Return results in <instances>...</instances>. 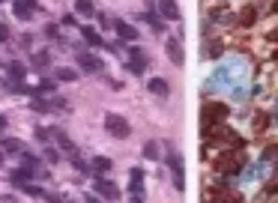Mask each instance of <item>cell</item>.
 I'll use <instances>...</instances> for the list:
<instances>
[{"mask_svg": "<svg viewBox=\"0 0 278 203\" xmlns=\"http://www.w3.org/2000/svg\"><path fill=\"white\" fill-rule=\"evenodd\" d=\"M3 126H6V120H3V117H0V132H3Z\"/></svg>", "mask_w": 278, "mask_h": 203, "instance_id": "cell-28", "label": "cell"}, {"mask_svg": "<svg viewBox=\"0 0 278 203\" xmlns=\"http://www.w3.org/2000/svg\"><path fill=\"white\" fill-rule=\"evenodd\" d=\"M9 75L18 81V78H24V75H27V66H24L21 60H12V63H9Z\"/></svg>", "mask_w": 278, "mask_h": 203, "instance_id": "cell-21", "label": "cell"}, {"mask_svg": "<svg viewBox=\"0 0 278 203\" xmlns=\"http://www.w3.org/2000/svg\"><path fill=\"white\" fill-rule=\"evenodd\" d=\"M168 60L177 63V66H183V45L177 39H168Z\"/></svg>", "mask_w": 278, "mask_h": 203, "instance_id": "cell-12", "label": "cell"}, {"mask_svg": "<svg viewBox=\"0 0 278 203\" xmlns=\"http://www.w3.org/2000/svg\"><path fill=\"white\" fill-rule=\"evenodd\" d=\"M39 173H33V170H24V168H18V170H12V182H18V185H24L27 179H36Z\"/></svg>", "mask_w": 278, "mask_h": 203, "instance_id": "cell-16", "label": "cell"}, {"mask_svg": "<svg viewBox=\"0 0 278 203\" xmlns=\"http://www.w3.org/2000/svg\"><path fill=\"white\" fill-rule=\"evenodd\" d=\"M3 149H6V153H15V156L27 153V149H24V143H21V140H15V137H6V140H3Z\"/></svg>", "mask_w": 278, "mask_h": 203, "instance_id": "cell-17", "label": "cell"}, {"mask_svg": "<svg viewBox=\"0 0 278 203\" xmlns=\"http://www.w3.org/2000/svg\"><path fill=\"white\" fill-rule=\"evenodd\" d=\"M144 21H147V24H153V33H162V30H165L162 18H158V15H153V12H147V15H144Z\"/></svg>", "mask_w": 278, "mask_h": 203, "instance_id": "cell-22", "label": "cell"}, {"mask_svg": "<svg viewBox=\"0 0 278 203\" xmlns=\"http://www.w3.org/2000/svg\"><path fill=\"white\" fill-rule=\"evenodd\" d=\"M147 90L155 93L158 99H168V96H171V87H168V81H165V78H150V81H147Z\"/></svg>", "mask_w": 278, "mask_h": 203, "instance_id": "cell-10", "label": "cell"}, {"mask_svg": "<svg viewBox=\"0 0 278 203\" xmlns=\"http://www.w3.org/2000/svg\"><path fill=\"white\" fill-rule=\"evenodd\" d=\"M105 129L117 137V140H123V137L132 135V126H129V120H126V117H120V114H105Z\"/></svg>", "mask_w": 278, "mask_h": 203, "instance_id": "cell-1", "label": "cell"}, {"mask_svg": "<svg viewBox=\"0 0 278 203\" xmlns=\"http://www.w3.org/2000/svg\"><path fill=\"white\" fill-rule=\"evenodd\" d=\"M81 36H84V42H87V45H93V48H102V45H105L102 33H96L93 27H81Z\"/></svg>", "mask_w": 278, "mask_h": 203, "instance_id": "cell-13", "label": "cell"}, {"mask_svg": "<svg viewBox=\"0 0 278 203\" xmlns=\"http://www.w3.org/2000/svg\"><path fill=\"white\" fill-rule=\"evenodd\" d=\"M168 168L174 173V185L183 191L185 188V176H183V156L180 153H168Z\"/></svg>", "mask_w": 278, "mask_h": 203, "instance_id": "cell-5", "label": "cell"}, {"mask_svg": "<svg viewBox=\"0 0 278 203\" xmlns=\"http://www.w3.org/2000/svg\"><path fill=\"white\" fill-rule=\"evenodd\" d=\"M0 165H3V153H0Z\"/></svg>", "mask_w": 278, "mask_h": 203, "instance_id": "cell-30", "label": "cell"}, {"mask_svg": "<svg viewBox=\"0 0 278 203\" xmlns=\"http://www.w3.org/2000/svg\"><path fill=\"white\" fill-rule=\"evenodd\" d=\"M129 197L132 203H144V170L141 168H132L129 170Z\"/></svg>", "mask_w": 278, "mask_h": 203, "instance_id": "cell-2", "label": "cell"}, {"mask_svg": "<svg viewBox=\"0 0 278 203\" xmlns=\"http://www.w3.org/2000/svg\"><path fill=\"white\" fill-rule=\"evenodd\" d=\"M6 39H9V27H6V24H0V42H6Z\"/></svg>", "mask_w": 278, "mask_h": 203, "instance_id": "cell-26", "label": "cell"}, {"mask_svg": "<svg viewBox=\"0 0 278 203\" xmlns=\"http://www.w3.org/2000/svg\"><path fill=\"white\" fill-rule=\"evenodd\" d=\"M75 57H78V66L84 69V72H93V75H102L105 72V63L96 54H90V51H78Z\"/></svg>", "mask_w": 278, "mask_h": 203, "instance_id": "cell-4", "label": "cell"}, {"mask_svg": "<svg viewBox=\"0 0 278 203\" xmlns=\"http://www.w3.org/2000/svg\"><path fill=\"white\" fill-rule=\"evenodd\" d=\"M144 159H150V162L162 159V149H158V143H155V140H147V143H144Z\"/></svg>", "mask_w": 278, "mask_h": 203, "instance_id": "cell-18", "label": "cell"}, {"mask_svg": "<svg viewBox=\"0 0 278 203\" xmlns=\"http://www.w3.org/2000/svg\"><path fill=\"white\" fill-rule=\"evenodd\" d=\"M87 203H102V200H99L96 194H87Z\"/></svg>", "mask_w": 278, "mask_h": 203, "instance_id": "cell-27", "label": "cell"}, {"mask_svg": "<svg viewBox=\"0 0 278 203\" xmlns=\"http://www.w3.org/2000/svg\"><path fill=\"white\" fill-rule=\"evenodd\" d=\"M90 168L96 170V173H108V170H111V159H105V156H96Z\"/></svg>", "mask_w": 278, "mask_h": 203, "instance_id": "cell-19", "label": "cell"}, {"mask_svg": "<svg viewBox=\"0 0 278 203\" xmlns=\"http://www.w3.org/2000/svg\"><path fill=\"white\" fill-rule=\"evenodd\" d=\"M75 12L90 18V15H96V6H93V0H75Z\"/></svg>", "mask_w": 278, "mask_h": 203, "instance_id": "cell-14", "label": "cell"}, {"mask_svg": "<svg viewBox=\"0 0 278 203\" xmlns=\"http://www.w3.org/2000/svg\"><path fill=\"white\" fill-rule=\"evenodd\" d=\"M155 9H158V15H162V18H168V21H177V18H180V9H177V3H174V0H158V3H155Z\"/></svg>", "mask_w": 278, "mask_h": 203, "instance_id": "cell-9", "label": "cell"}, {"mask_svg": "<svg viewBox=\"0 0 278 203\" xmlns=\"http://www.w3.org/2000/svg\"><path fill=\"white\" fill-rule=\"evenodd\" d=\"M45 159H48V162H60V156H57L54 149H45Z\"/></svg>", "mask_w": 278, "mask_h": 203, "instance_id": "cell-25", "label": "cell"}, {"mask_svg": "<svg viewBox=\"0 0 278 203\" xmlns=\"http://www.w3.org/2000/svg\"><path fill=\"white\" fill-rule=\"evenodd\" d=\"M54 78H57V81H75V78H78V72H75V69H69V66H57Z\"/></svg>", "mask_w": 278, "mask_h": 203, "instance_id": "cell-20", "label": "cell"}, {"mask_svg": "<svg viewBox=\"0 0 278 203\" xmlns=\"http://www.w3.org/2000/svg\"><path fill=\"white\" fill-rule=\"evenodd\" d=\"M147 51L144 48H138V45H132L129 48V72H135V75H144L147 72Z\"/></svg>", "mask_w": 278, "mask_h": 203, "instance_id": "cell-3", "label": "cell"}, {"mask_svg": "<svg viewBox=\"0 0 278 203\" xmlns=\"http://www.w3.org/2000/svg\"><path fill=\"white\" fill-rule=\"evenodd\" d=\"M51 66V54L48 51H36L33 54V69H48Z\"/></svg>", "mask_w": 278, "mask_h": 203, "instance_id": "cell-15", "label": "cell"}, {"mask_svg": "<svg viewBox=\"0 0 278 203\" xmlns=\"http://www.w3.org/2000/svg\"><path fill=\"white\" fill-rule=\"evenodd\" d=\"M21 168L24 170H33V173H39V176H45V170H42V162L30 156V153H21Z\"/></svg>", "mask_w": 278, "mask_h": 203, "instance_id": "cell-11", "label": "cell"}, {"mask_svg": "<svg viewBox=\"0 0 278 203\" xmlns=\"http://www.w3.org/2000/svg\"><path fill=\"white\" fill-rule=\"evenodd\" d=\"M48 203H63V200H57V197H51V200H48Z\"/></svg>", "mask_w": 278, "mask_h": 203, "instance_id": "cell-29", "label": "cell"}, {"mask_svg": "<svg viewBox=\"0 0 278 203\" xmlns=\"http://www.w3.org/2000/svg\"><path fill=\"white\" fill-rule=\"evenodd\" d=\"M21 188H24L27 194H33V197H45V194H42V188H39V185H33V182H24Z\"/></svg>", "mask_w": 278, "mask_h": 203, "instance_id": "cell-23", "label": "cell"}, {"mask_svg": "<svg viewBox=\"0 0 278 203\" xmlns=\"http://www.w3.org/2000/svg\"><path fill=\"white\" fill-rule=\"evenodd\" d=\"M36 0H15V6H12V12H15V18L18 21H30L33 12H36Z\"/></svg>", "mask_w": 278, "mask_h": 203, "instance_id": "cell-7", "label": "cell"}, {"mask_svg": "<svg viewBox=\"0 0 278 203\" xmlns=\"http://www.w3.org/2000/svg\"><path fill=\"white\" fill-rule=\"evenodd\" d=\"M111 27L117 30V36H120V39H126V42H138V30H135V27H132L129 21H123V18H117V21H114Z\"/></svg>", "mask_w": 278, "mask_h": 203, "instance_id": "cell-8", "label": "cell"}, {"mask_svg": "<svg viewBox=\"0 0 278 203\" xmlns=\"http://www.w3.org/2000/svg\"><path fill=\"white\" fill-rule=\"evenodd\" d=\"M96 194L105 197V200H120V188H117V182H111V179H105V176L96 179Z\"/></svg>", "mask_w": 278, "mask_h": 203, "instance_id": "cell-6", "label": "cell"}, {"mask_svg": "<svg viewBox=\"0 0 278 203\" xmlns=\"http://www.w3.org/2000/svg\"><path fill=\"white\" fill-rule=\"evenodd\" d=\"M45 36L48 39H57V24H45Z\"/></svg>", "mask_w": 278, "mask_h": 203, "instance_id": "cell-24", "label": "cell"}]
</instances>
